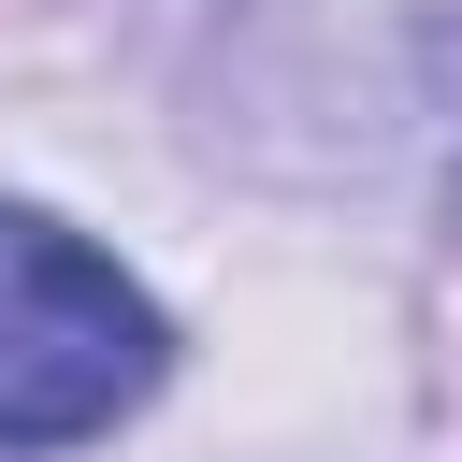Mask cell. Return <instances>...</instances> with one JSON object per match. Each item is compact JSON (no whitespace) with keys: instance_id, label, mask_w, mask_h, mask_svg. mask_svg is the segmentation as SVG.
<instances>
[{"instance_id":"cell-1","label":"cell","mask_w":462,"mask_h":462,"mask_svg":"<svg viewBox=\"0 0 462 462\" xmlns=\"http://www.w3.org/2000/svg\"><path fill=\"white\" fill-rule=\"evenodd\" d=\"M159 361H173L159 303L87 231H58L43 202H0V448H87V433H116L159 390Z\"/></svg>"}]
</instances>
